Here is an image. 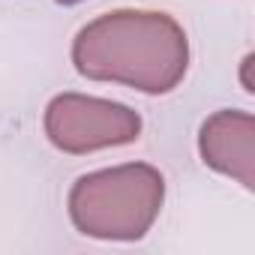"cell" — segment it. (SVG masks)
Listing matches in <instances>:
<instances>
[{"mask_svg": "<svg viewBox=\"0 0 255 255\" xmlns=\"http://www.w3.org/2000/svg\"><path fill=\"white\" fill-rule=\"evenodd\" d=\"M72 63L90 81H114L159 96L183 81L189 42L165 12L117 9L78 30Z\"/></svg>", "mask_w": 255, "mask_h": 255, "instance_id": "cell-1", "label": "cell"}, {"mask_svg": "<svg viewBox=\"0 0 255 255\" xmlns=\"http://www.w3.org/2000/svg\"><path fill=\"white\" fill-rule=\"evenodd\" d=\"M57 3H63V6H75V3H81V0H57Z\"/></svg>", "mask_w": 255, "mask_h": 255, "instance_id": "cell-5", "label": "cell"}, {"mask_svg": "<svg viewBox=\"0 0 255 255\" xmlns=\"http://www.w3.org/2000/svg\"><path fill=\"white\" fill-rule=\"evenodd\" d=\"M165 201V180L153 165L129 162L78 177L69 192L72 225L96 240L144 237Z\"/></svg>", "mask_w": 255, "mask_h": 255, "instance_id": "cell-2", "label": "cell"}, {"mask_svg": "<svg viewBox=\"0 0 255 255\" xmlns=\"http://www.w3.org/2000/svg\"><path fill=\"white\" fill-rule=\"evenodd\" d=\"M198 150L204 165L234 177L243 189L255 186V117L246 111H216L201 123Z\"/></svg>", "mask_w": 255, "mask_h": 255, "instance_id": "cell-4", "label": "cell"}, {"mask_svg": "<svg viewBox=\"0 0 255 255\" xmlns=\"http://www.w3.org/2000/svg\"><path fill=\"white\" fill-rule=\"evenodd\" d=\"M45 135L63 153H93L132 144L141 135V117L120 102L60 93L45 108Z\"/></svg>", "mask_w": 255, "mask_h": 255, "instance_id": "cell-3", "label": "cell"}]
</instances>
